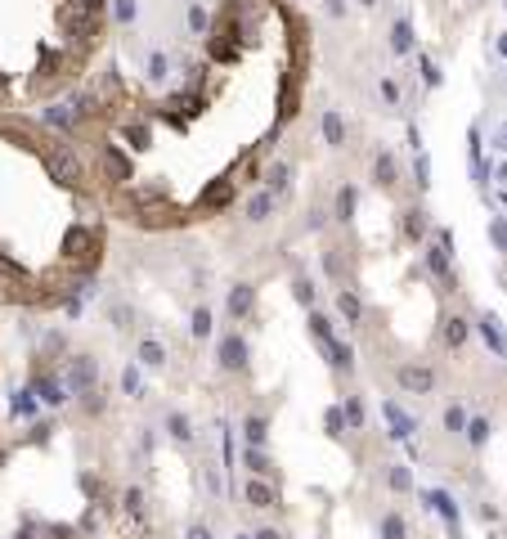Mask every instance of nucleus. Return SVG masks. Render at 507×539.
I'll use <instances>...</instances> for the list:
<instances>
[{"instance_id":"obj_1","label":"nucleus","mask_w":507,"mask_h":539,"mask_svg":"<svg viewBox=\"0 0 507 539\" xmlns=\"http://www.w3.org/2000/svg\"><path fill=\"white\" fill-rule=\"evenodd\" d=\"M108 256V207L68 131L0 113V305L72 310Z\"/></svg>"},{"instance_id":"obj_2","label":"nucleus","mask_w":507,"mask_h":539,"mask_svg":"<svg viewBox=\"0 0 507 539\" xmlns=\"http://www.w3.org/2000/svg\"><path fill=\"white\" fill-rule=\"evenodd\" d=\"M113 0H0V113L59 108L90 85Z\"/></svg>"},{"instance_id":"obj_3","label":"nucleus","mask_w":507,"mask_h":539,"mask_svg":"<svg viewBox=\"0 0 507 539\" xmlns=\"http://www.w3.org/2000/svg\"><path fill=\"white\" fill-rule=\"evenodd\" d=\"M395 382L409 391V396H431V387H436V373H431L427 364H400V369H395Z\"/></svg>"},{"instance_id":"obj_4","label":"nucleus","mask_w":507,"mask_h":539,"mask_svg":"<svg viewBox=\"0 0 507 539\" xmlns=\"http://www.w3.org/2000/svg\"><path fill=\"white\" fill-rule=\"evenodd\" d=\"M476 328H480V337H485V346H489L494 355H507V337H503V328H499V320H494V315H480Z\"/></svg>"},{"instance_id":"obj_5","label":"nucleus","mask_w":507,"mask_h":539,"mask_svg":"<svg viewBox=\"0 0 507 539\" xmlns=\"http://www.w3.org/2000/svg\"><path fill=\"white\" fill-rule=\"evenodd\" d=\"M467 337H472V324H467L463 315H453V320H444V346H449V351L467 346Z\"/></svg>"},{"instance_id":"obj_6","label":"nucleus","mask_w":507,"mask_h":539,"mask_svg":"<svg viewBox=\"0 0 507 539\" xmlns=\"http://www.w3.org/2000/svg\"><path fill=\"white\" fill-rule=\"evenodd\" d=\"M337 310H341V320H346V324H360V320H364V301L355 297L350 288H341V292H337Z\"/></svg>"},{"instance_id":"obj_7","label":"nucleus","mask_w":507,"mask_h":539,"mask_svg":"<svg viewBox=\"0 0 507 539\" xmlns=\"http://www.w3.org/2000/svg\"><path fill=\"white\" fill-rule=\"evenodd\" d=\"M324 140L332 144V149H341V144H346V117L337 113V108H328V113H324Z\"/></svg>"},{"instance_id":"obj_8","label":"nucleus","mask_w":507,"mask_h":539,"mask_svg":"<svg viewBox=\"0 0 507 539\" xmlns=\"http://www.w3.org/2000/svg\"><path fill=\"white\" fill-rule=\"evenodd\" d=\"M404 238H409V243L427 238V212H422V207H409V212H404Z\"/></svg>"},{"instance_id":"obj_9","label":"nucleus","mask_w":507,"mask_h":539,"mask_svg":"<svg viewBox=\"0 0 507 539\" xmlns=\"http://www.w3.org/2000/svg\"><path fill=\"white\" fill-rule=\"evenodd\" d=\"M391 50H395V54H409V50H413V23H409V18H395V28H391Z\"/></svg>"},{"instance_id":"obj_10","label":"nucleus","mask_w":507,"mask_h":539,"mask_svg":"<svg viewBox=\"0 0 507 539\" xmlns=\"http://www.w3.org/2000/svg\"><path fill=\"white\" fill-rule=\"evenodd\" d=\"M319 346L328 351V360H332V369H350L355 364V351L346 346V341H337V337H328V341H319Z\"/></svg>"},{"instance_id":"obj_11","label":"nucleus","mask_w":507,"mask_h":539,"mask_svg":"<svg viewBox=\"0 0 507 539\" xmlns=\"http://www.w3.org/2000/svg\"><path fill=\"white\" fill-rule=\"evenodd\" d=\"M373 176H377V185H381V189H391L395 180H400V166H395V157H391V153H377Z\"/></svg>"},{"instance_id":"obj_12","label":"nucleus","mask_w":507,"mask_h":539,"mask_svg":"<svg viewBox=\"0 0 507 539\" xmlns=\"http://www.w3.org/2000/svg\"><path fill=\"white\" fill-rule=\"evenodd\" d=\"M386 418H391V427H395V436H400V440H409V436L417 432V423L400 409V404H386Z\"/></svg>"},{"instance_id":"obj_13","label":"nucleus","mask_w":507,"mask_h":539,"mask_svg":"<svg viewBox=\"0 0 507 539\" xmlns=\"http://www.w3.org/2000/svg\"><path fill=\"white\" fill-rule=\"evenodd\" d=\"M427 499H431V504H436V512H440L444 521H449V531H453V539H458V504H453L449 495H427Z\"/></svg>"},{"instance_id":"obj_14","label":"nucleus","mask_w":507,"mask_h":539,"mask_svg":"<svg viewBox=\"0 0 507 539\" xmlns=\"http://www.w3.org/2000/svg\"><path fill=\"white\" fill-rule=\"evenodd\" d=\"M355 202H360V193H355L350 185L337 189V207H332V216H337V220H350V216H355Z\"/></svg>"},{"instance_id":"obj_15","label":"nucleus","mask_w":507,"mask_h":539,"mask_svg":"<svg viewBox=\"0 0 507 539\" xmlns=\"http://www.w3.org/2000/svg\"><path fill=\"white\" fill-rule=\"evenodd\" d=\"M288 176H292V166L288 162H274L265 171V180H269V193H288Z\"/></svg>"},{"instance_id":"obj_16","label":"nucleus","mask_w":507,"mask_h":539,"mask_svg":"<svg viewBox=\"0 0 507 539\" xmlns=\"http://www.w3.org/2000/svg\"><path fill=\"white\" fill-rule=\"evenodd\" d=\"M220 360H225V369H238V364L247 360V346H243L238 337H229V341H225V351H220Z\"/></svg>"},{"instance_id":"obj_17","label":"nucleus","mask_w":507,"mask_h":539,"mask_svg":"<svg viewBox=\"0 0 507 539\" xmlns=\"http://www.w3.org/2000/svg\"><path fill=\"white\" fill-rule=\"evenodd\" d=\"M463 432H467V440H472V449H480V445L489 440V423H485V418H467Z\"/></svg>"},{"instance_id":"obj_18","label":"nucleus","mask_w":507,"mask_h":539,"mask_svg":"<svg viewBox=\"0 0 507 539\" xmlns=\"http://www.w3.org/2000/svg\"><path fill=\"white\" fill-rule=\"evenodd\" d=\"M247 499H252V508H269L274 504V490H269L265 481H252L247 485Z\"/></svg>"},{"instance_id":"obj_19","label":"nucleus","mask_w":507,"mask_h":539,"mask_svg":"<svg viewBox=\"0 0 507 539\" xmlns=\"http://www.w3.org/2000/svg\"><path fill=\"white\" fill-rule=\"evenodd\" d=\"M269 207H274V193H256V198L247 202V220H265Z\"/></svg>"},{"instance_id":"obj_20","label":"nucleus","mask_w":507,"mask_h":539,"mask_svg":"<svg viewBox=\"0 0 507 539\" xmlns=\"http://www.w3.org/2000/svg\"><path fill=\"white\" fill-rule=\"evenodd\" d=\"M341 418H346V423H350V427H355V432H360V427H364V404H360V400H355V396H350V400H346V404H341Z\"/></svg>"},{"instance_id":"obj_21","label":"nucleus","mask_w":507,"mask_h":539,"mask_svg":"<svg viewBox=\"0 0 507 539\" xmlns=\"http://www.w3.org/2000/svg\"><path fill=\"white\" fill-rule=\"evenodd\" d=\"M229 310H233V315H247V310H252V288H233V292H229Z\"/></svg>"},{"instance_id":"obj_22","label":"nucleus","mask_w":507,"mask_h":539,"mask_svg":"<svg viewBox=\"0 0 507 539\" xmlns=\"http://www.w3.org/2000/svg\"><path fill=\"white\" fill-rule=\"evenodd\" d=\"M310 333H314L319 341H328V337H332V320H328V315H319V310H310Z\"/></svg>"},{"instance_id":"obj_23","label":"nucleus","mask_w":507,"mask_h":539,"mask_svg":"<svg viewBox=\"0 0 507 539\" xmlns=\"http://www.w3.org/2000/svg\"><path fill=\"white\" fill-rule=\"evenodd\" d=\"M265 436H269L265 418H247V440H252V445H265Z\"/></svg>"},{"instance_id":"obj_24","label":"nucleus","mask_w":507,"mask_h":539,"mask_svg":"<svg viewBox=\"0 0 507 539\" xmlns=\"http://www.w3.org/2000/svg\"><path fill=\"white\" fill-rule=\"evenodd\" d=\"M417 68H422V81L427 85H440V68H436V59H431V54L417 59Z\"/></svg>"},{"instance_id":"obj_25","label":"nucleus","mask_w":507,"mask_h":539,"mask_svg":"<svg viewBox=\"0 0 507 539\" xmlns=\"http://www.w3.org/2000/svg\"><path fill=\"white\" fill-rule=\"evenodd\" d=\"M444 427H449V432H463V427H467V413L458 409V404H449V409H444Z\"/></svg>"},{"instance_id":"obj_26","label":"nucleus","mask_w":507,"mask_h":539,"mask_svg":"<svg viewBox=\"0 0 507 539\" xmlns=\"http://www.w3.org/2000/svg\"><path fill=\"white\" fill-rule=\"evenodd\" d=\"M391 490H413V476H409V468H391Z\"/></svg>"},{"instance_id":"obj_27","label":"nucleus","mask_w":507,"mask_h":539,"mask_svg":"<svg viewBox=\"0 0 507 539\" xmlns=\"http://www.w3.org/2000/svg\"><path fill=\"white\" fill-rule=\"evenodd\" d=\"M489 238L499 243V252H507V220H499V216L489 220Z\"/></svg>"},{"instance_id":"obj_28","label":"nucleus","mask_w":507,"mask_h":539,"mask_svg":"<svg viewBox=\"0 0 507 539\" xmlns=\"http://www.w3.org/2000/svg\"><path fill=\"white\" fill-rule=\"evenodd\" d=\"M381 535H386V539H404V521L395 517V512H386V521H381Z\"/></svg>"},{"instance_id":"obj_29","label":"nucleus","mask_w":507,"mask_h":539,"mask_svg":"<svg viewBox=\"0 0 507 539\" xmlns=\"http://www.w3.org/2000/svg\"><path fill=\"white\" fill-rule=\"evenodd\" d=\"M247 463H252V468L261 472V476H269V472H274V468H269V459L261 454V449H252V454H247Z\"/></svg>"},{"instance_id":"obj_30","label":"nucleus","mask_w":507,"mask_h":539,"mask_svg":"<svg viewBox=\"0 0 507 539\" xmlns=\"http://www.w3.org/2000/svg\"><path fill=\"white\" fill-rule=\"evenodd\" d=\"M427 176H431V162H427V157H422V153H417V189H427V185H431V180H427Z\"/></svg>"},{"instance_id":"obj_31","label":"nucleus","mask_w":507,"mask_h":539,"mask_svg":"<svg viewBox=\"0 0 507 539\" xmlns=\"http://www.w3.org/2000/svg\"><path fill=\"white\" fill-rule=\"evenodd\" d=\"M296 297H301V301L314 310V284H305V279H301V284H296Z\"/></svg>"},{"instance_id":"obj_32","label":"nucleus","mask_w":507,"mask_h":539,"mask_svg":"<svg viewBox=\"0 0 507 539\" xmlns=\"http://www.w3.org/2000/svg\"><path fill=\"white\" fill-rule=\"evenodd\" d=\"M381 99H386V104H400V85H395V81H381Z\"/></svg>"},{"instance_id":"obj_33","label":"nucleus","mask_w":507,"mask_h":539,"mask_svg":"<svg viewBox=\"0 0 507 539\" xmlns=\"http://www.w3.org/2000/svg\"><path fill=\"white\" fill-rule=\"evenodd\" d=\"M324 9H328V18H346V0H324Z\"/></svg>"},{"instance_id":"obj_34","label":"nucleus","mask_w":507,"mask_h":539,"mask_svg":"<svg viewBox=\"0 0 507 539\" xmlns=\"http://www.w3.org/2000/svg\"><path fill=\"white\" fill-rule=\"evenodd\" d=\"M328 225V212H310V229H324Z\"/></svg>"},{"instance_id":"obj_35","label":"nucleus","mask_w":507,"mask_h":539,"mask_svg":"<svg viewBox=\"0 0 507 539\" xmlns=\"http://www.w3.org/2000/svg\"><path fill=\"white\" fill-rule=\"evenodd\" d=\"M261 539H283V535L279 531H261Z\"/></svg>"},{"instance_id":"obj_36","label":"nucleus","mask_w":507,"mask_h":539,"mask_svg":"<svg viewBox=\"0 0 507 539\" xmlns=\"http://www.w3.org/2000/svg\"><path fill=\"white\" fill-rule=\"evenodd\" d=\"M499 54H507V32H503V41H499Z\"/></svg>"},{"instance_id":"obj_37","label":"nucleus","mask_w":507,"mask_h":539,"mask_svg":"<svg viewBox=\"0 0 507 539\" xmlns=\"http://www.w3.org/2000/svg\"><path fill=\"white\" fill-rule=\"evenodd\" d=\"M360 5H377V0H360Z\"/></svg>"}]
</instances>
